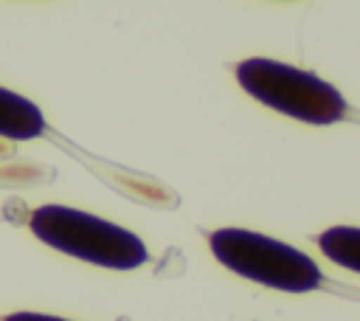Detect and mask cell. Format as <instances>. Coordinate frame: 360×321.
<instances>
[{
	"label": "cell",
	"mask_w": 360,
	"mask_h": 321,
	"mask_svg": "<svg viewBox=\"0 0 360 321\" xmlns=\"http://www.w3.org/2000/svg\"><path fill=\"white\" fill-rule=\"evenodd\" d=\"M28 228L42 245L98 268L135 270L149 262V251L141 237L82 208L56 203L39 206L31 211Z\"/></svg>",
	"instance_id": "6da1fadb"
},
{
	"label": "cell",
	"mask_w": 360,
	"mask_h": 321,
	"mask_svg": "<svg viewBox=\"0 0 360 321\" xmlns=\"http://www.w3.org/2000/svg\"><path fill=\"white\" fill-rule=\"evenodd\" d=\"M233 76L250 99L287 118L312 127H329L352 115L349 101L335 84L295 65L267 56H250L233 68Z\"/></svg>",
	"instance_id": "7a4b0ae2"
},
{
	"label": "cell",
	"mask_w": 360,
	"mask_h": 321,
	"mask_svg": "<svg viewBox=\"0 0 360 321\" xmlns=\"http://www.w3.org/2000/svg\"><path fill=\"white\" fill-rule=\"evenodd\" d=\"M214 259L231 273L281 293H312L329 279L304 251L248 228H217L208 234Z\"/></svg>",
	"instance_id": "3957f363"
},
{
	"label": "cell",
	"mask_w": 360,
	"mask_h": 321,
	"mask_svg": "<svg viewBox=\"0 0 360 321\" xmlns=\"http://www.w3.org/2000/svg\"><path fill=\"white\" fill-rule=\"evenodd\" d=\"M45 132V115L42 110L8 90V87H0V138H8V141H34Z\"/></svg>",
	"instance_id": "277c9868"
},
{
	"label": "cell",
	"mask_w": 360,
	"mask_h": 321,
	"mask_svg": "<svg viewBox=\"0 0 360 321\" xmlns=\"http://www.w3.org/2000/svg\"><path fill=\"white\" fill-rule=\"evenodd\" d=\"M315 242L329 262L360 276V228L357 225H332L321 231Z\"/></svg>",
	"instance_id": "5b68a950"
},
{
	"label": "cell",
	"mask_w": 360,
	"mask_h": 321,
	"mask_svg": "<svg viewBox=\"0 0 360 321\" xmlns=\"http://www.w3.org/2000/svg\"><path fill=\"white\" fill-rule=\"evenodd\" d=\"M3 321H68V318L48 315V313H8Z\"/></svg>",
	"instance_id": "8992f818"
}]
</instances>
